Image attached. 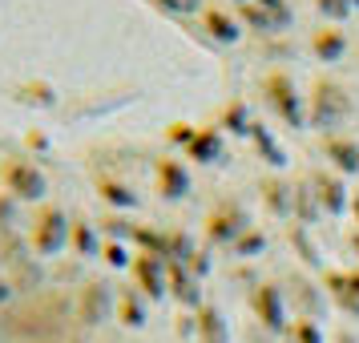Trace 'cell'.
Wrapping results in <instances>:
<instances>
[{
	"instance_id": "cell-1",
	"label": "cell",
	"mask_w": 359,
	"mask_h": 343,
	"mask_svg": "<svg viewBox=\"0 0 359 343\" xmlns=\"http://www.w3.org/2000/svg\"><path fill=\"white\" fill-rule=\"evenodd\" d=\"M351 117V97L335 77H315L311 85V126L323 133H335Z\"/></svg>"
},
{
	"instance_id": "cell-2",
	"label": "cell",
	"mask_w": 359,
	"mask_h": 343,
	"mask_svg": "<svg viewBox=\"0 0 359 343\" xmlns=\"http://www.w3.org/2000/svg\"><path fill=\"white\" fill-rule=\"evenodd\" d=\"M262 97H266V105L275 109L278 121H287L291 130H303V126H307L303 97H299V89H294V81H291L287 69H271V73L262 77Z\"/></svg>"
},
{
	"instance_id": "cell-3",
	"label": "cell",
	"mask_w": 359,
	"mask_h": 343,
	"mask_svg": "<svg viewBox=\"0 0 359 343\" xmlns=\"http://www.w3.org/2000/svg\"><path fill=\"white\" fill-rule=\"evenodd\" d=\"M0 182H4V194H13L17 202H41L45 190H49V182H45V174L33 158H4Z\"/></svg>"
},
{
	"instance_id": "cell-4",
	"label": "cell",
	"mask_w": 359,
	"mask_h": 343,
	"mask_svg": "<svg viewBox=\"0 0 359 343\" xmlns=\"http://www.w3.org/2000/svg\"><path fill=\"white\" fill-rule=\"evenodd\" d=\"M65 243H69V214L61 206H41L33 214V222H29V246H33V255L49 259Z\"/></svg>"
},
{
	"instance_id": "cell-5",
	"label": "cell",
	"mask_w": 359,
	"mask_h": 343,
	"mask_svg": "<svg viewBox=\"0 0 359 343\" xmlns=\"http://www.w3.org/2000/svg\"><path fill=\"white\" fill-rule=\"evenodd\" d=\"M246 227H250V222H246V210L238 206V202H234V198L218 202V206L206 214V238H210L214 246H218V243H226V246H230Z\"/></svg>"
},
{
	"instance_id": "cell-6",
	"label": "cell",
	"mask_w": 359,
	"mask_h": 343,
	"mask_svg": "<svg viewBox=\"0 0 359 343\" xmlns=\"http://www.w3.org/2000/svg\"><path fill=\"white\" fill-rule=\"evenodd\" d=\"M250 311L259 315V323L266 331H287V299L275 283H259L250 291Z\"/></svg>"
},
{
	"instance_id": "cell-7",
	"label": "cell",
	"mask_w": 359,
	"mask_h": 343,
	"mask_svg": "<svg viewBox=\"0 0 359 343\" xmlns=\"http://www.w3.org/2000/svg\"><path fill=\"white\" fill-rule=\"evenodd\" d=\"M133 278H137V291L149 295V299H162L170 291V275H165V259L162 255H149V250H137L130 262Z\"/></svg>"
},
{
	"instance_id": "cell-8",
	"label": "cell",
	"mask_w": 359,
	"mask_h": 343,
	"mask_svg": "<svg viewBox=\"0 0 359 343\" xmlns=\"http://www.w3.org/2000/svg\"><path fill=\"white\" fill-rule=\"evenodd\" d=\"M311 190H315V198H319V210L327 214H343L347 210V186H343V178L335 174V170H315L311 174Z\"/></svg>"
},
{
	"instance_id": "cell-9",
	"label": "cell",
	"mask_w": 359,
	"mask_h": 343,
	"mask_svg": "<svg viewBox=\"0 0 359 343\" xmlns=\"http://www.w3.org/2000/svg\"><path fill=\"white\" fill-rule=\"evenodd\" d=\"M154 182H158V194L170 198V202H178V198L190 194V170H186L178 158H158Z\"/></svg>"
},
{
	"instance_id": "cell-10",
	"label": "cell",
	"mask_w": 359,
	"mask_h": 343,
	"mask_svg": "<svg viewBox=\"0 0 359 343\" xmlns=\"http://www.w3.org/2000/svg\"><path fill=\"white\" fill-rule=\"evenodd\" d=\"M186 158L202 166H218L226 162V146H222V130H210V126H198L194 137L186 142Z\"/></svg>"
},
{
	"instance_id": "cell-11",
	"label": "cell",
	"mask_w": 359,
	"mask_h": 343,
	"mask_svg": "<svg viewBox=\"0 0 359 343\" xmlns=\"http://www.w3.org/2000/svg\"><path fill=\"white\" fill-rule=\"evenodd\" d=\"M165 275H170V295L182 307H202V291H198V275L182 259H165Z\"/></svg>"
},
{
	"instance_id": "cell-12",
	"label": "cell",
	"mask_w": 359,
	"mask_h": 343,
	"mask_svg": "<svg viewBox=\"0 0 359 343\" xmlns=\"http://www.w3.org/2000/svg\"><path fill=\"white\" fill-rule=\"evenodd\" d=\"M323 158L339 174H359V142H351L347 133H323Z\"/></svg>"
},
{
	"instance_id": "cell-13",
	"label": "cell",
	"mask_w": 359,
	"mask_h": 343,
	"mask_svg": "<svg viewBox=\"0 0 359 343\" xmlns=\"http://www.w3.org/2000/svg\"><path fill=\"white\" fill-rule=\"evenodd\" d=\"M238 20H246L255 33L275 36L278 29L291 20V13H275V8H266V4H259V0H238Z\"/></svg>"
},
{
	"instance_id": "cell-14",
	"label": "cell",
	"mask_w": 359,
	"mask_h": 343,
	"mask_svg": "<svg viewBox=\"0 0 359 343\" xmlns=\"http://www.w3.org/2000/svg\"><path fill=\"white\" fill-rule=\"evenodd\" d=\"M311 49H315V57L319 61H339L343 53H347V33H343L339 25H323V29H315V36H311Z\"/></svg>"
},
{
	"instance_id": "cell-15",
	"label": "cell",
	"mask_w": 359,
	"mask_h": 343,
	"mask_svg": "<svg viewBox=\"0 0 359 343\" xmlns=\"http://www.w3.org/2000/svg\"><path fill=\"white\" fill-rule=\"evenodd\" d=\"M109 307H114L109 287H105V283H89L85 295H81V319H85V323H105Z\"/></svg>"
},
{
	"instance_id": "cell-16",
	"label": "cell",
	"mask_w": 359,
	"mask_h": 343,
	"mask_svg": "<svg viewBox=\"0 0 359 343\" xmlns=\"http://www.w3.org/2000/svg\"><path fill=\"white\" fill-rule=\"evenodd\" d=\"M202 20H206V33H210L214 41H222V45H234V41L243 36V25H238V17H234V13L206 8V13H202Z\"/></svg>"
},
{
	"instance_id": "cell-17",
	"label": "cell",
	"mask_w": 359,
	"mask_h": 343,
	"mask_svg": "<svg viewBox=\"0 0 359 343\" xmlns=\"http://www.w3.org/2000/svg\"><path fill=\"white\" fill-rule=\"evenodd\" d=\"M262 202L275 218H287L294 202V186H287L283 178H262Z\"/></svg>"
},
{
	"instance_id": "cell-18",
	"label": "cell",
	"mask_w": 359,
	"mask_h": 343,
	"mask_svg": "<svg viewBox=\"0 0 359 343\" xmlns=\"http://www.w3.org/2000/svg\"><path fill=\"white\" fill-rule=\"evenodd\" d=\"M194 331L202 335V343H226V319H222V311L218 307H198L194 315Z\"/></svg>"
},
{
	"instance_id": "cell-19",
	"label": "cell",
	"mask_w": 359,
	"mask_h": 343,
	"mask_svg": "<svg viewBox=\"0 0 359 343\" xmlns=\"http://www.w3.org/2000/svg\"><path fill=\"white\" fill-rule=\"evenodd\" d=\"M69 243H73V250H77L81 259H89V255L97 250V230L89 227L85 218H69Z\"/></svg>"
},
{
	"instance_id": "cell-20",
	"label": "cell",
	"mask_w": 359,
	"mask_h": 343,
	"mask_svg": "<svg viewBox=\"0 0 359 343\" xmlns=\"http://www.w3.org/2000/svg\"><path fill=\"white\" fill-rule=\"evenodd\" d=\"M117 315H121V323L126 327H142L146 323V303H142V295L137 291H121V299H117Z\"/></svg>"
},
{
	"instance_id": "cell-21",
	"label": "cell",
	"mask_w": 359,
	"mask_h": 343,
	"mask_svg": "<svg viewBox=\"0 0 359 343\" xmlns=\"http://www.w3.org/2000/svg\"><path fill=\"white\" fill-rule=\"evenodd\" d=\"M327 291H331V299L339 303L343 311H351V315H359V295L351 291V283H347V275H327Z\"/></svg>"
},
{
	"instance_id": "cell-22",
	"label": "cell",
	"mask_w": 359,
	"mask_h": 343,
	"mask_svg": "<svg viewBox=\"0 0 359 343\" xmlns=\"http://www.w3.org/2000/svg\"><path fill=\"white\" fill-rule=\"evenodd\" d=\"M97 190L105 202H114V206H137V194H133L126 182H117V178H97Z\"/></svg>"
},
{
	"instance_id": "cell-23",
	"label": "cell",
	"mask_w": 359,
	"mask_h": 343,
	"mask_svg": "<svg viewBox=\"0 0 359 343\" xmlns=\"http://www.w3.org/2000/svg\"><path fill=\"white\" fill-rule=\"evenodd\" d=\"M291 210L299 214L303 222H311V218H315V210H319V198H315V190H311V178L294 186V202H291Z\"/></svg>"
},
{
	"instance_id": "cell-24",
	"label": "cell",
	"mask_w": 359,
	"mask_h": 343,
	"mask_svg": "<svg viewBox=\"0 0 359 343\" xmlns=\"http://www.w3.org/2000/svg\"><path fill=\"white\" fill-rule=\"evenodd\" d=\"M250 137H255V146L262 149V158H266V162H271V166H283V154H278L275 137H271V133L262 130L259 121H255V126H250Z\"/></svg>"
},
{
	"instance_id": "cell-25",
	"label": "cell",
	"mask_w": 359,
	"mask_h": 343,
	"mask_svg": "<svg viewBox=\"0 0 359 343\" xmlns=\"http://www.w3.org/2000/svg\"><path fill=\"white\" fill-rule=\"evenodd\" d=\"M250 117H246V105L243 101H234V105H226V114H222V130H234V133H250Z\"/></svg>"
},
{
	"instance_id": "cell-26",
	"label": "cell",
	"mask_w": 359,
	"mask_h": 343,
	"mask_svg": "<svg viewBox=\"0 0 359 343\" xmlns=\"http://www.w3.org/2000/svg\"><path fill=\"white\" fill-rule=\"evenodd\" d=\"M262 243H266V238H262L259 230H255V227H246V230H243V234H238V238H234L230 246H234V255H243V259H246V255H259Z\"/></svg>"
},
{
	"instance_id": "cell-27",
	"label": "cell",
	"mask_w": 359,
	"mask_h": 343,
	"mask_svg": "<svg viewBox=\"0 0 359 343\" xmlns=\"http://www.w3.org/2000/svg\"><path fill=\"white\" fill-rule=\"evenodd\" d=\"M291 335H294V343H323V331H319V323L315 319H299V323L291 327Z\"/></svg>"
},
{
	"instance_id": "cell-28",
	"label": "cell",
	"mask_w": 359,
	"mask_h": 343,
	"mask_svg": "<svg viewBox=\"0 0 359 343\" xmlns=\"http://www.w3.org/2000/svg\"><path fill=\"white\" fill-rule=\"evenodd\" d=\"M101 255H105L109 267H130V262H133V255L126 250V243H117V238H109V243L101 246Z\"/></svg>"
},
{
	"instance_id": "cell-29",
	"label": "cell",
	"mask_w": 359,
	"mask_h": 343,
	"mask_svg": "<svg viewBox=\"0 0 359 343\" xmlns=\"http://www.w3.org/2000/svg\"><path fill=\"white\" fill-rule=\"evenodd\" d=\"M315 8L323 13V17H331V20H343V17H351V0H315Z\"/></svg>"
},
{
	"instance_id": "cell-30",
	"label": "cell",
	"mask_w": 359,
	"mask_h": 343,
	"mask_svg": "<svg viewBox=\"0 0 359 343\" xmlns=\"http://www.w3.org/2000/svg\"><path fill=\"white\" fill-rule=\"evenodd\" d=\"M154 4L165 8V13H174V17H190V13L202 8V0H154Z\"/></svg>"
},
{
	"instance_id": "cell-31",
	"label": "cell",
	"mask_w": 359,
	"mask_h": 343,
	"mask_svg": "<svg viewBox=\"0 0 359 343\" xmlns=\"http://www.w3.org/2000/svg\"><path fill=\"white\" fill-rule=\"evenodd\" d=\"M101 227L109 230V238H117V243H121V238H133V222H126V218H117V214H109V218H105Z\"/></svg>"
},
{
	"instance_id": "cell-32",
	"label": "cell",
	"mask_w": 359,
	"mask_h": 343,
	"mask_svg": "<svg viewBox=\"0 0 359 343\" xmlns=\"http://www.w3.org/2000/svg\"><path fill=\"white\" fill-rule=\"evenodd\" d=\"M194 130H198V126H186V121H174V126H170V142H178V146L186 149V142L194 137Z\"/></svg>"
},
{
	"instance_id": "cell-33",
	"label": "cell",
	"mask_w": 359,
	"mask_h": 343,
	"mask_svg": "<svg viewBox=\"0 0 359 343\" xmlns=\"http://www.w3.org/2000/svg\"><path fill=\"white\" fill-rule=\"evenodd\" d=\"M351 214H355V227H359V190L351 194Z\"/></svg>"
},
{
	"instance_id": "cell-34",
	"label": "cell",
	"mask_w": 359,
	"mask_h": 343,
	"mask_svg": "<svg viewBox=\"0 0 359 343\" xmlns=\"http://www.w3.org/2000/svg\"><path fill=\"white\" fill-rule=\"evenodd\" d=\"M347 283H351V291L359 295V271H351V275H347Z\"/></svg>"
},
{
	"instance_id": "cell-35",
	"label": "cell",
	"mask_w": 359,
	"mask_h": 343,
	"mask_svg": "<svg viewBox=\"0 0 359 343\" xmlns=\"http://www.w3.org/2000/svg\"><path fill=\"white\" fill-rule=\"evenodd\" d=\"M8 291H13V287H8V283H0V303H4V299H8Z\"/></svg>"
},
{
	"instance_id": "cell-36",
	"label": "cell",
	"mask_w": 359,
	"mask_h": 343,
	"mask_svg": "<svg viewBox=\"0 0 359 343\" xmlns=\"http://www.w3.org/2000/svg\"><path fill=\"white\" fill-rule=\"evenodd\" d=\"M335 343H355V339H351V335H347V331H339V339H335Z\"/></svg>"
}]
</instances>
